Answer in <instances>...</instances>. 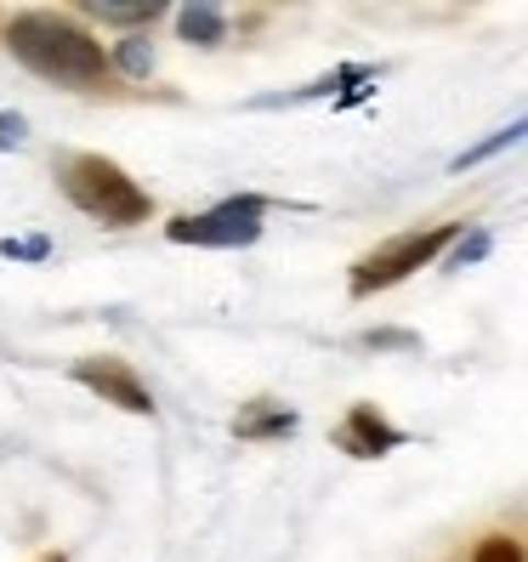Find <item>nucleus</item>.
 Here are the masks:
<instances>
[{
	"mask_svg": "<svg viewBox=\"0 0 528 562\" xmlns=\"http://www.w3.org/2000/svg\"><path fill=\"white\" fill-rule=\"evenodd\" d=\"M517 143H528V120H517V125H506V131H494V137H483L478 148H467L454 159V171H472V165H483V159H494V154H506V148H517Z\"/></svg>",
	"mask_w": 528,
	"mask_h": 562,
	"instance_id": "1a4fd4ad",
	"label": "nucleus"
},
{
	"mask_svg": "<svg viewBox=\"0 0 528 562\" xmlns=\"http://www.w3.org/2000/svg\"><path fill=\"white\" fill-rule=\"evenodd\" d=\"M57 188L69 193L75 211L109 222V227H137V222L154 216V200L120 171L114 159H103V154H69V159H57Z\"/></svg>",
	"mask_w": 528,
	"mask_h": 562,
	"instance_id": "f03ea898",
	"label": "nucleus"
},
{
	"mask_svg": "<svg viewBox=\"0 0 528 562\" xmlns=\"http://www.w3.org/2000/svg\"><path fill=\"white\" fill-rule=\"evenodd\" d=\"M80 386H91L97 398H109L114 409H131V415H154V398H148V386L125 370L120 358H86L69 370Z\"/></svg>",
	"mask_w": 528,
	"mask_h": 562,
	"instance_id": "39448f33",
	"label": "nucleus"
},
{
	"mask_svg": "<svg viewBox=\"0 0 528 562\" xmlns=\"http://www.w3.org/2000/svg\"><path fill=\"white\" fill-rule=\"evenodd\" d=\"M46 562H69V557H46Z\"/></svg>",
	"mask_w": 528,
	"mask_h": 562,
	"instance_id": "f3484780",
	"label": "nucleus"
},
{
	"mask_svg": "<svg viewBox=\"0 0 528 562\" xmlns=\"http://www.w3.org/2000/svg\"><path fill=\"white\" fill-rule=\"evenodd\" d=\"M488 256V234H467L454 245V256H449V268H467V261H483Z\"/></svg>",
	"mask_w": 528,
	"mask_h": 562,
	"instance_id": "ddd939ff",
	"label": "nucleus"
},
{
	"mask_svg": "<svg viewBox=\"0 0 528 562\" xmlns=\"http://www.w3.org/2000/svg\"><path fill=\"white\" fill-rule=\"evenodd\" d=\"M454 239H460V227H454V222H443V227H426V234L386 239L381 250H370V256L352 268V295H375V290H386V284L409 279L415 268H426V261H432L438 250H449Z\"/></svg>",
	"mask_w": 528,
	"mask_h": 562,
	"instance_id": "20e7f679",
	"label": "nucleus"
},
{
	"mask_svg": "<svg viewBox=\"0 0 528 562\" xmlns=\"http://www.w3.org/2000/svg\"><path fill=\"white\" fill-rule=\"evenodd\" d=\"M23 137H29V120L23 114H0V148H23Z\"/></svg>",
	"mask_w": 528,
	"mask_h": 562,
	"instance_id": "4468645a",
	"label": "nucleus"
},
{
	"mask_svg": "<svg viewBox=\"0 0 528 562\" xmlns=\"http://www.w3.org/2000/svg\"><path fill=\"white\" fill-rule=\"evenodd\" d=\"M114 63L125 75H137V80H148L154 75V52H148V41L143 35H125L120 46H114Z\"/></svg>",
	"mask_w": 528,
	"mask_h": 562,
	"instance_id": "9b49d317",
	"label": "nucleus"
},
{
	"mask_svg": "<svg viewBox=\"0 0 528 562\" xmlns=\"http://www.w3.org/2000/svg\"><path fill=\"white\" fill-rule=\"evenodd\" d=\"M7 46L29 75L57 80V86H97L109 69V52L80 23L57 18V12H18L7 23Z\"/></svg>",
	"mask_w": 528,
	"mask_h": 562,
	"instance_id": "f257e3e1",
	"label": "nucleus"
},
{
	"mask_svg": "<svg viewBox=\"0 0 528 562\" xmlns=\"http://www.w3.org/2000/svg\"><path fill=\"white\" fill-rule=\"evenodd\" d=\"M0 256H12V261H46V256H52V239H46V234H35V239H7V245H0Z\"/></svg>",
	"mask_w": 528,
	"mask_h": 562,
	"instance_id": "f8f14e48",
	"label": "nucleus"
},
{
	"mask_svg": "<svg viewBox=\"0 0 528 562\" xmlns=\"http://www.w3.org/2000/svg\"><path fill=\"white\" fill-rule=\"evenodd\" d=\"M398 443H404V432H392V426H386L370 404H358V409L347 415V426H341V449L358 454V460H375V454L398 449Z\"/></svg>",
	"mask_w": 528,
	"mask_h": 562,
	"instance_id": "423d86ee",
	"label": "nucleus"
},
{
	"mask_svg": "<svg viewBox=\"0 0 528 562\" xmlns=\"http://www.w3.org/2000/svg\"><path fill=\"white\" fill-rule=\"evenodd\" d=\"M478 562H523V551H517L512 540H483V551H478Z\"/></svg>",
	"mask_w": 528,
	"mask_h": 562,
	"instance_id": "2eb2a0df",
	"label": "nucleus"
},
{
	"mask_svg": "<svg viewBox=\"0 0 528 562\" xmlns=\"http://www.w3.org/2000/svg\"><path fill=\"white\" fill-rule=\"evenodd\" d=\"M234 432L239 438H284V432H295V415L290 409H268V404H250L234 420Z\"/></svg>",
	"mask_w": 528,
	"mask_h": 562,
	"instance_id": "6e6552de",
	"label": "nucleus"
},
{
	"mask_svg": "<svg viewBox=\"0 0 528 562\" xmlns=\"http://www.w3.org/2000/svg\"><path fill=\"white\" fill-rule=\"evenodd\" d=\"M261 216H268V200L256 193H239V200H222L200 216H177L165 227L171 245H200V250H245L261 239Z\"/></svg>",
	"mask_w": 528,
	"mask_h": 562,
	"instance_id": "7ed1b4c3",
	"label": "nucleus"
},
{
	"mask_svg": "<svg viewBox=\"0 0 528 562\" xmlns=\"http://www.w3.org/2000/svg\"><path fill=\"white\" fill-rule=\"evenodd\" d=\"M177 35H182L188 46L211 52V46H222V41H227V18H222V7L188 0V7H177Z\"/></svg>",
	"mask_w": 528,
	"mask_h": 562,
	"instance_id": "0eeeda50",
	"label": "nucleus"
},
{
	"mask_svg": "<svg viewBox=\"0 0 528 562\" xmlns=\"http://www.w3.org/2000/svg\"><path fill=\"white\" fill-rule=\"evenodd\" d=\"M370 347H415V336H398V329H375Z\"/></svg>",
	"mask_w": 528,
	"mask_h": 562,
	"instance_id": "dca6fc26",
	"label": "nucleus"
},
{
	"mask_svg": "<svg viewBox=\"0 0 528 562\" xmlns=\"http://www.w3.org/2000/svg\"><path fill=\"white\" fill-rule=\"evenodd\" d=\"M91 18H103V23H120V29H143L154 18H165L159 0H137V7H114V0H97V7H86Z\"/></svg>",
	"mask_w": 528,
	"mask_h": 562,
	"instance_id": "9d476101",
	"label": "nucleus"
}]
</instances>
